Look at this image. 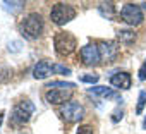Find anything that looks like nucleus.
<instances>
[{
	"label": "nucleus",
	"instance_id": "f257e3e1",
	"mask_svg": "<svg viewBox=\"0 0 146 134\" xmlns=\"http://www.w3.org/2000/svg\"><path fill=\"white\" fill-rule=\"evenodd\" d=\"M50 17H52V21H53L55 24L64 26L65 23H69V21H72V19L76 17V9L72 7L70 4L60 2V4H55V5H53V9H52V12H50Z\"/></svg>",
	"mask_w": 146,
	"mask_h": 134
},
{
	"label": "nucleus",
	"instance_id": "f03ea898",
	"mask_svg": "<svg viewBox=\"0 0 146 134\" xmlns=\"http://www.w3.org/2000/svg\"><path fill=\"white\" fill-rule=\"evenodd\" d=\"M21 31L26 38H38L43 31V19L40 14H29L23 23H21Z\"/></svg>",
	"mask_w": 146,
	"mask_h": 134
},
{
	"label": "nucleus",
	"instance_id": "7ed1b4c3",
	"mask_svg": "<svg viewBox=\"0 0 146 134\" xmlns=\"http://www.w3.org/2000/svg\"><path fill=\"white\" fill-rule=\"evenodd\" d=\"M33 112H35V105L29 100L17 103L11 113V124L12 125H24L29 120V117L33 115Z\"/></svg>",
	"mask_w": 146,
	"mask_h": 134
},
{
	"label": "nucleus",
	"instance_id": "20e7f679",
	"mask_svg": "<svg viewBox=\"0 0 146 134\" xmlns=\"http://www.w3.org/2000/svg\"><path fill=\"white\" fill-rule=\"evenodd\" d=\"M53 45H55V52L60 57H67L76 50V38L70 33H57L53 38Z\"/></svg>",
	"mask_w": 146,
	"mask_h": 134
},
{
	"label": "nucleus",
	"instance_id": "39448f33",
	"mask_svg": "<svg viewBox=\"0 0 146 134\" xmlns=\"http://www.w3.org/2000/svg\"><path fill=\"white\" fill-rule=\"evenodd\" d=\"M120 16H122V19H124L127 24H131V26H137V24H141L143 19H144L143 9H141L139 5H136V4H125V5L120 9Z\"/></svg>",
	"mask_w": 146,
	"mask_h": 134
},
{
	"label": "nucleus",
	"instance_id": "423d86ee",
	"mask_svg": "<svg viewBox=\"0 0 146 134\" xmlns=\"http://www.w3.org/2000/svg\"><path fill=\"white\" fill-rule=\"evenodd\" d=\"M60 113L62 117L70 122V124H74V122H79L83 117H84V108L83 105H79L78 101H67L62 108H60Z\"/></svg>",
	"mask_w": 146,
	"mask_h": 134
},
{
	"label": "nucleus",
	"instance_id": "0eeeda50",
	"mask_svg": "<svg viewBox=\"0 0 146 134\" xmlns=\"http://www.w3.org/2000/svg\"><path fill=\"white\" fill-rule=\"evenodd\" d=\"M70 96H72V90H69V88H52L45 93V100L48 103H55V105L70 100Z\"/></svg>",
	"mask_w": 146,
	"mask_h": 134
},
{
	"label": "nucleus",
	"instance_id": "6e6552de",
	"mask_svg": "<svg viewBox=\"0 0 146 134\" xmlns=\"http://www.w3.org/2000/svg\"><path fill=\"white\" fill-rule=\"evenodd\" d=\"M79 55H81V58H83V62L86 65H98L100 60H102L96 45H86V46H83L81 52H79Z\"/></svg>",
	"mask_w": 146,
	"mask_h": 134
},
{
	"label": "nucleus",
	"instance_id": "1a4fd4ad",
	"mask_svg": "<svg viewBox=\"0 0 146 134\" xmlns=\"http://www.w3.org/2000/svg\"><path fill=\"white\" fill-rule=\"evenodd\" d=\"M98 52H100L102 60L112 62V60L117 57V53H119V46H117L113 41H102V43L98 45Z\"/></svg>",
	"mask_w": 146,
	"mask_h": 134
},
{
	"label": "nucleus",
	"instance_id": "9d476101",
	"mask_svg": "<svg viewBox=\"0 0 146 134\" xmlns=\"http://www.w3.org/2000/svg\"><path fill=\"white\" fill-rule=\"evenodd\" d=\"M110 84L120 90H129L131 88V74L127 72H115L110 76Z\"/></svg>",
	"mask_w": 146,
	"mask_h": 134
},
{
	"label": "nucleus",
	"instance_id": "9b49d317",
	"mask_svg": "<svg viewBox=\"0 0 146 134\" xmlns=\"http://www.w3.org/2000/svg\"><path fill=\"white\" fill-rule=\"evenodd\" d=\"M52 72H53V65H52L48 60L38 62V64L35 65V69H33V76H35L36 79H45V78L52 76Z\"/></svg>",
	"mask_w": 146,
	"mask_h": 134
},
{
	"label": "nucleus",
	"instance_id": "f8f14e48",
	"mask_svg": "<svg viewBox=\"0 0 146 134\" xmlns=\"http://www.w3.org/2000/svg\"><path fill=\"white\" fill-rule=\"evenodd\" d=\"M90 93L95 95V96H102V98H117V93H115L112 88H107V86H95V88H90Z\"/></svg>",
	"mask_w": 146,
	"mask_h": 134
},
{
	"label": "nucleus",
	"instance_id": "ddd939ff",
	"mask_svg": "<svg viewBox=\"0 0 146 134\" xmlns=\"http://www.w3.org/2000/svg\"><path fill=\"white\" fill-rule=\"evenodd\" d=\"M98 11H100V14H102L103 17H107V19H112L113 14H115V7H113L112 2H103V4H100Z\"/></svg>",
	"mask_w": 146,
	"mask_h": 134
},
{
	"label": "nucleus",
	"instance_id": "4468645a",
	"mask_svg": "<svg viewBox=\"0 0 146 134\" xmlns=\"http://www.w3.org/2000/svg\"><path fill=\"white\" fill-rule=\"evenodd\" d=\"M117 38H119V41H120V43L131 45V43H134V40H136V34H134L132 31L120 29V31H117Z\"/></svg>",
	"mask_w": 146,
	"mask_h": 134
},
{
	"label": "nucleus",
	"instance_id": "2eb2a0df",
	"mask_svg": "<svg viewBox=\"0 0 146 134\" xmlns=\"http://www.w3.org/2000/svg\"><path fill=\"white\" fill-rule=\"evenodd\" d=\"M46 88L48 90H52V88H69V90H74L76 84L74 83H65V81H53V83L46 84Z\"/></svg>",
	"mask_w": 146,
	"mask_h": 134
},
{
	"label": "nucleus",
	"instance_id": "dca6fc26",
	"mask_svg": "<svg viewBox=\"0 0 146 134\" xmlns=\"http://www.w3.org/2000/svg\"><path fill=\"white\" fill-rule=\"evenodd\" d=\"M144 105H146V91H141V93H139V98H137V107H136V113H137V115L143 113Z\"/></svg>",
	"mask_w": 146,
	"mask_h": 134
},
{
	"label": "nucleus",
	"instance_id": "f3484780",
	"mask_svg": "<svg viewBox=\"0 0 146 134\" xmlns=\"http://www.w3.org/2000/svg\"><path fill=\"white\" fill-rule=\"evenodd\" d=\"M79 79H81L83 83H90V84H95V83H98L100 76H98V74H83Z\"/></svg>",
	"mask_w": 146,
	"mask_h": 134
},
{
	"label": "nucleus",
	"instance_id": "a211bd4d",
	"mask_svg": "<svg viewBox=\"0 0 146 134\" xmlns=\"http://www.w3.org/2000/svg\"><path fill=\"white\" fill-rule=\"evenodd\" d=\"M53 72H58L62 76H69L70 74V69H69V67H65V65H62V64H53Z\"/></svg>",
	"mask_w": 146,
	"mask_h": 134
},
{
	"label": "nucleus",
	"instance_id": "6ab92c4d",
	"mask_svg": "<svg viewBox=\"0 0 146 134\" xmlns=\"http://www.w3.org/2000/svg\"><path fill=\"white\" fill-rule=\"evenodd\" d=\"M4 5H5V9H9V11H11V9H12V11H19L24 4H23V2H4Z\"/></svg>",
	"mask_w": 146,
	"mask_h": 134
},
{
	"label": "nucleus",
	"instance_id": "aec40b11",
	"mask_svg": "<svg viewBox=\"0 0 146 134\" xmlns=\"http://www.w3.org/2000/svg\"><path fill=\"white\" fill-rule=\"evenodd\" d=\"M137 74H139V79H141V81H146V60H144V64L141 65V69H139Z\"/></svg>",
	"mask_w": 146,
	"mask_h": 134
},
{
	"label": "nucleus",
	"instance_id": "412c9836",
	"mask_svg": "<svg viewBox=\"0 0 146 134\" xmlns=\"http://www.w3.org/2000/svg\"><path fill=\"white\" fill-rule=\"evenodd\" d=\"M78 134H93V129L90 125H83V127H79Z\"/></svg>",
	"mask_w": 146,
	"mask_h": 134
},
{
	"label": "nucleus",
	"instance_id": "4be33fe9",
	"mask_svg": "<svg viewBox=\"0 0 146 134\" xmlns=\"http://www.w3.org/2000/svg\"><path fill=\"white\" fill-rule=\"evenodd\" d=\"M2 120H4V112H0V125H2Z\"/></svg>",
	"mask_w": 146,
	"mask_h": 134
},
{
	"label": "nucleus",
	"instance_id": "5701e85b",
	"mask_svg": "<svg viewBox=\"0 0 146 134\" xmlns=\"http://www.w3.org/2000/svg\"><path fill=\"white\" fill-rule=\"evenodd\" d=\"M143 129H146V117H144V122H143Z\"/></svg>",
	"mask_w": 146,
	"mask_h": 134
},
{
	"label": "nucleus",
	"instance_id": "b1692460",
	"mask_svg": "<svg viewBox=\"0 0 146 134\" xmlns=\"http://www.w3.org/2000/svg\"><path fill=\"white\" fill-rule=\"evenodd\" d=\"M141 5H143V7H141V9H144V11H146V4H141Z\"/></svg>",
	"mask_w": 146,
	"mask_h": 134
}]
</instances>
